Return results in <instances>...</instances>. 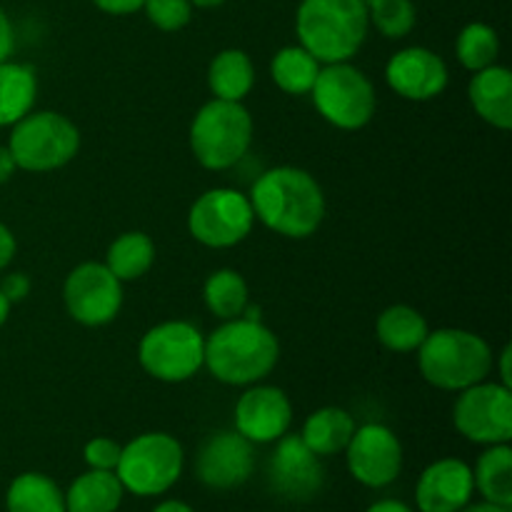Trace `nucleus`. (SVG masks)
<instances>
[{
    "label": "nucleus",
    "instance_id": "nucleus-1",
    "mask_svg": "<svg viewBox=\"0 0 512 512\" xmlns=\"http://www.w3.org/2000/svg\"><path fill=\"white\" fill-rule=\"evenodd\" d=\"M248 198L255 218L285 238H310L325 218V195L318 180L293 165L260 175Z\"/></svg>",
    "mask_w": 512,
    "mask_h": 512
},
{
    "label": "nucleus",
    "instance_id": "nucleus-2",
    "mask_svg": "<svg viewBox=\"0 0 512 512\" xmlns=\"http://www.w3.org/2000/svg\"><path fill=\"white\" fill-rule=\"evenodd\" d=\"M280 345L273 330L260 320H225L205 340V365L225 385H255L273 373Z\"/></svg>",
    "mask_w": 512,
    "mask_h": 512
},
{
    "label": "nucleus",
    "instance_id": "nucleus-3",
    "mask_svg": "<svg viewBox=\"0 0 512 512\" xmlns=\"http://www.w3.org/2000/svg\"><path fill=\"white\" fill-rule=\"evenodd\" d=\"M365 0H300L295 33L320 65L348 63L368 38Z\"/></svg>",
    "mask_w": 512,
    "mask_h": 512
},
{
    "label": "nucleus",
    "instance_id": "nucleus-4",
    "mask_svg": "<svg viewBox=\"0 0 512 512\" xmlns=\"http://www.w3.org/2000/svg\"><path fill=\"white\" fill-rule=\"evenodd\" d=\"M418 365L433 388L460 393L488 378L493 370V350L470 330L440 328L428 333L418 348Z\"/></svg>",
    "mask_w": 512,
    "mask_h": 512
},
{
    "label": "nucleus",
    "instance_id": "nucleus-5",
    "mask_svg": "<svg viewBox=\"0 0 512 512\" xmlns=\"http://www.w3.org/2000/svg\"><path fill=\"white\" fill-rule=\"evenodd\" d=\"M253 143V118L243 103L213 98L190 125V148L208 170L233 168Z\"/></svg>",
    "mask_w": 512,
    "mask_h": 512
},
{
    "label": "nucleus",
    "instance_id": "nucleus-6",
    "mask_svg": "<svg viewBox=\"0 0 512 512\" xmlns=\"http://www.w3.org/2000/svg\"><path fill=\"white\" fill-rule=\"evenodd\" d=\"M80 130L65 115L43 110L28 113L13 125L8 150L15 165L30 173H50L78 155Z\"/></svg>",
    "mask_w": 512,
    "mask_h": 512
},
{
    "label": "nucleus",
    "instance_id": "nucleus-7",
    "mask_svg": "<svg viewBox=\"0 0 512 512\" xmlns=\"http://www.w3.org/2000/svg\"><path fill=\"white\" fill-rule=\"evenodd\" d=\"M183 445L168 433H145L120 450L115 475L128 493L153 498L173 488L183 475Z\"/></svg>",
    "mask_w": 512,
    "mask_h": 512
},
{
    "label": "nucleus",
    "instance_id": "nucleus-8",
    "mask_svg": "<svg viewBox=\"0 0 512 512\" xmlns=\"http://www.w3.org/2000/svg\"><path fill=\"white\" fill-rule=\"evenodd\" d=\"M310 93L318 113L340 130L365 128L378 105L370 78L350 63H330L320 68Z\"/></svg>",
    "mask_w": 512,
    "mask_h": 512
},
{
    "label": "nucleus",
    "instance_id": "nucleus-9",
    "mask_svg": "<svg viewBox=\"0 0 512 512\" xmlns=\"http://www.w3.org/2000/svg\"><path fill=\"white\" fill-rule=\"evenodd\" d=\"M138 360L150 378L183 383L205 365V338L185 320L160 323L140 340Z\"/></svg>",
    "mask_w": 512,
    "mask_h": 512
},
{
    "label": "nucleus",
    "instance_id": "nucleus-10",
    "mask_svg": "<svg viewBox=\"0 0 512 512\" xmlns=\"http://www.w3.org/2000/svg\"><path fill=\"white\" fill-rule=\"evenodd\" d=\"M255 223L248 195L233 188L205 190L188 213V230L208 248H233L243 243Z\"/></svg>",
    "mask_w": 512,
    "mask_h": 512
},
{
    "label": "nucleus",
    "instance_id": "nucleus-11",
    "mask_svg": "<svg viewBox=\"0 0 512 512\" xmlns=\"http://www.w3.org/2000/svg\"><path fill=\"white\" fill-rule=\"evenodd\" d=\"M453 423L470 443H510L512 390L503 383H485V380L460 390L453 405Z\"/></svg>",
    "mask_w": 512,
    "mask_h": 512
},
{
    "label": "nucleus",
    "instance_id": "nucleus-12",
    "mask_svg": "<svg viewBox=\"0 0 512 512\" xmlns=\"http://www.w3.org/2000/svg\"><path fill=\"white\" fill-rule=\"evenodd\" d=\"M63 300L75 323L100 328L118 318L123 308V283L105 263H83L65 278Z\"/></svg>",
    "mask_w": 512,
    "mask_h": 512
},
{
    "label": "nucleus",
    "instance_id": "nucleus-13",
    "mask_svg": "<svg viewBox=\"0 0 512 512\" xmlns=\"http://www.w3.org/2000/svg\"><path fill=\"white\" fill-rule=\"evenodd\" d=\"M348 470L365 488H388L398 480L403 470V445L398 435L380 423H368L355 428L348 448Z\"/></svg>",
    "mask_w": 512,
    "mask_h": 512
},
{
    "label": "nucleus",
    "instance_id": "nucleus-14",
    "mask_svg": "<svg viewBox=\"0 0 512 512\" xmlns=\"http://www.w3.org/2000/svg\"><path fill=\"white\" fill-rule=\"evenodd\" d=\"M275 443V453L268 460V483L273 493L290 503L313 500L325 483L320 455H315L300 435L285 433Z\"/></svg>",
    "mask_w": 512,
    "mask_h": 512
},
{
    "label": "nucleus",
    "instance_id": "nucleus-15",
    "mask_svg": "<svg viewBox=\"0 0 512 512\" xmlns=\"http://www.w3.org/2000/svg\"><path fill=\"white\" fill-rule=\"evenodd\" d=\"M255 470V450L238 430L213 433L198 450L195 475L210 490H235L248 483Z\"/></svg>",
    "mask_w": 512,
    "mask_h": 512
},
{
    "label": "nucleus",
    "instance_id": "nucleus-16",
    "mask_svg": "<svg viewBox=\"0 0 512 512\" xmlns=\"http://www.w3.org/2000/svg\"><path fill=\"white\" fill-rule=\"evenodd\" d=\"M293 425L288 395L273 385H253L235 405V430L250 443H275Z\"/></svg>",
    "mask_w": 512,
    "mask_h": 512
},
{
    "label": "nucleus",
    "instance_id": "nucleus-17",
    "mask_svg": "<svg viewBox=\"0 0 512 512\" xmlns=\"http://www.w3.org/2000/svg\"><path fill=\"white\" fill-rule=\"evenodd\" d=\"M385 80L405 100H433L448 88V65L435 50L403 48L385 65Z\"/></svg>",
    "mask_w": 512,
    "mask_h": 512
},
{
    "label": "nucleus",
    "instance_id": "nucleus-18",
    "mask_svg": "<svg viewBox=\"0 0 512 512\" xmlns=\"http://www.w3.org/2000/svg\"><path fill=\"white\" fill-rule=\"evenodd\" d=\"M473 468L465 460L443 458L423 470L415 488L420 512H460L473 500Z\"/></svg>",
    "mask_w": 512,
    "mask_h": 512
},
{
    "label": "nucleus",
    "instance_id": "nucleus-19",
    "mask_svg": "<svg viewBox=\"0 0 512 512\" xmlns=\"http://www.w3.org/2000/svg\"><path fill=\"white\" fill-rule=\"evenodd\" d=\"M470 103L475 113L493 128L510 130L512 125V75L503 65H488L470 80Z\"/></svg>",
    "mask_w": 512,
    "mask_h": 512
},
{
    "label": "nucleus",
    "instance_id": "nucleus-20",
    "mask_svg": "<svg viewBox=\"0 0 512 512\" xmlns=\"http://www.w3.org/2000/svg\"><path fill=\"white\" fill-rule=\"evenodd\" d=\"M125 488L113 470H88L65 493V512H115Z\"/></svg>",
    "mask_w": 512,
    "mask_h": 512
},
{
    "label": "nucleus",
    "instance_id": "nucleus-21",
    "mask_svg": "<svg viewBox=\"0 0 512 512\" xmlns=\"http://www.w3.org/2000/svg\"><path fill=\"white\" fill-rule=\"evenodd\" d=\"M355 433V420L348 410L335 408V405H328V408H320L305 420L303 425V443L313 450L320 458H328V455H338L348 448L350 438Z\"/></svg>",
    "mask_w": 512,
    "mask_h": 512
},
{
    "label": "nucleus",
    "instance_id": "nucleus-22",
    "mask_svg": "<svg viewBox=\"0 0 512 512\" xmlns=\"http://www.w3.org/2000/svg\"><path fill=\"white\" fill-rule=\"evenodd\" d=\"M208 85L215 98L243 103L255 85L253 60L245 50L225 48L213 58L208 68Z\"/></svg>",
    "mask_w": 512,
    "mask_h": 512
},
{
    "label": "nucleus",
    "instance_id": "nucleus-23",
    "mask_svg": "<svg viewBox=\"0 0 512 512\" xmlns=\"http://www.w3.org/2000/svg\"><path fill=\"white\" fill-rule=\"evenodd\" d=\"M38 78L28 63H0V128L15 125L33 110Z\"/></svg>",
    "mask_w": 512,
    "mask_h": 512
},
{
    "label": "nucleus",
    "instance_id": "nucleus-24",
    "mask_svg": "<svg viewBox=\"0 0 512 512\" xmlns=\"http://www.w3.org/2000/svg\"><path fill=\"white\" fill-rule=\"evenodd\" d=\"M475 490L485 498V503L512 508V450L508 443L488 445L478 458L473 470Z\"/></svg>",
    "mask_w": 512,
    "mask_h": 512
},
{
    "label": "nucleus",
    "instance_id": "nucleus-25",
    "mask_svg": "<svg viewBox=\"0 0 512 512\" xmlns=\"http://www.w3.org/2000/svg\"><path fill=\"white\" fill-rule=\"evenodd\" d=\"M8 512H65V493L43 473H23L8 485Z\"/></svg>",
    "mask_w": 512,
    "mask_h": 512
},
{
    "label": "nucleus",
    "instance_id": "nucleus-26",
    "mask_svg": "<svg viewBox=\"0 0 512 512\" xmlns=\"http://www.w3.org/2000/svg\"><path fill=\"white\" fill-rule=\"evenodd\" d=\"M378 340L393 353H413L428 338V320L410 305H390L380 313Z\"/></svg>",
    "mask_w": 512,
    "mask_h": 512
},
{
    "label": "nucleus",
    "instance_id": "nucleus-27",
    "mask_svg": "<svg viewBox=\"0 0 512 512\" xmlns=\"http://www.w3.org/2000/svg\"><path fill=\"white\" fill-rule=\"evenodd\" d=\"M155 263V245L140 230H130V233L118 235L110 243L108 255H105V268L125 283V280H138L153 268Z\"/></svg>",
    "mask_w": 512,
    "mask_h": 512
},
{
    "label": "nucleus",
    "instance_id": "nucleus-28",
    "mask_svg": "<svg viewBox=\"0 0 512 512\" xmlns=\"http://www.w3.org/2000/svg\"><path fill=\"white\" fill-rule=\"evenodd\" d=\"M270 73H273V80L280 90L290 95H305L313 90L315 80H318L320 63L303 45H288V48H280L275 53Z\"/></svg>",
    "mask_w": 512,
    "mask_h": 512
},
{
    "label": "nucleus",
    "instance_id": "nucleus-29",
    "mask_svg": "<svg viewBox=\"0 0 512 512\" xmlns=\"http://www.w3.org/2000/svg\"><path fill=\"white\" fill-rule=\"evenodd\" d=\"M248 283L238 270H215L203 288V300L210 313L220 320L240 318L248 308Z\"/></svg>",
    "mask_w": 512,
    "mask_h": 512
},
{
    "label": "nucleus",
    "instance_id": "nucleus-30",
    "mask_svg": "<svg viewBox=\"0 0 512 512\" xmlns=\"http://www.w3.org/2000/svg\"><path fill=\"white\" fill-rule=\"evenodd\" d=\"M455 55H458L460 65L473 73L495 65L500 55V38L495 33L493 25L488 23H468L460 30L458 40H455Z\"/></svg>",
    "mask_w": 512,
    "mask_h": 512
},
{
    "label": "nucleus",
    "instance_id": "nucleus-31",
    "mask_svg": "<svg viewBox=\"0 0 512 512\" xmlns=\"http://www.w3.org/2000/svg\"><path fill=\"white\" fill-rule=\"evenodd\" d=\"M365 5H368L370 23L390 40L405 38L418 20L413 0H365Z\"/></svg>",
    "mask_w": 512,
    "mask_h": 512
},
{
    "label": "nucleus",
    "instance_id": "nucleus-32",
    "mask_svg": "<svg viewBox=\"0 0 512 512\" xmlns=\"http://www.w3.org/2000/svg\"><path fill=\"white\" fill-rule=\"evenodd\" d=\"M145 15L150 23L165 33L183 30L193 18V3L190 0H145Z\"/></svg>",
    "mask_w": 512,
    "mask_h": 512
},
{
    "label": "nucleus",
    "instance_id": "nucleus-33",
    "mask_svg": "<svg viewBox=\"0 0 512 512\" xmlns=\"http://www.w3.org/2000/svg\"><path fill=\"white\" fill-rule=\"evenodd\" d=\"M120 445L110 438H93L85 443L83 460L88 463L90 470H113L118 468L120 460Z\"/></svg>",
    "mask_w": 512,
    "mask_h": 512
},
{
    "label": "nucleus",
    "instance_id": "nucleus-34",
    "mask_svg": "<svg viewBox=\"0 0 512 512\" xmlns=\"http://www.w3.org/2000/svg\"><path fill=\"white\" fill-rule=\"evenodd\" d=\"M0 293L8 298V303H20L25 300V295L30 293V278L23 273H13V275H5L3 283H0Z\"/></svg>",
    "mask_w": 512,
    "mask_h": 512
},
{
    "label": "nucleus",
    "instance_id": "nucleus-35",
    "mask_svg": "<svg viewBox=\"0 0 512 512\" xmlns=\"http://www.w3.org/2000/svg\"><path fill=\"white\" fill-rule=\"evenodd\" d=\"M93 3L108 15H133L143 10L145 0H93Z\"/></svg>",
    "mask_w": 512,
    "mask_h": 512
},
{
    "label": "nucleus",
    "instance_id": "nucleus-36",
    "mask_svg": "<svg viewBox=\"0 0 512 512\" xmlns=\"http://www.w3.org/2000/svg\"><path fill=\"white\" fill-rule=\"evenodd\" d=\"M13 45H15L13 23H10V18L5 15V10L0 8V63L10 58V53H13Z\"/></svg>",
    "mask_w": 512,
    "mask_h": 512
},
{
    "label": "nucleus",
    "instance_id": "nucleus-37",
    "mask_svg": "<svg viewBox=\"0 0 512 512\" xmlns=\"http://www.w3.org/2000/svg\"><path fill=\"white\" fill-rule=\"evenodd\" d=\"M15 235L10 233L8 225L0 223V270H5L10 265V260H13L15 255Z\"/></svg>",
    "mask_w": 512,
    "mask_h": 512
},
{
    "label": "nucleus",
    "instance_id": "nucleus-38",
    "mask_svg": "<svg viewBox=\"0 0 512 512\" xmlns=\"http://www.w3.org/2000/svg\"><path fill=\"white\" fill-rule=\"evenodd\" d=\"M15 168H18V165H15V160H13V155H10V150L8 148H0V185L8 183V180L13 178Z\"/></svg>",
    "mask_w": 512,
    "mask_h": 512
},
{
    "label": "nucleus",
    "instance_id": "nucleus-39",
    "mask_svg": "<svg viewBox=\"0 0 512 512\" xmlns=\"http://www.w3.org/2000/svg\"><path fill=\"white\" fill-rule=\"evenodd\" d=\"M365 512H415L410 505H405L403 500H378V503L370 505Z\"/></svg>",
    "mask_w": 512,
    "mask_h": 512
},
{
    "label": "nucleus",
    "instance_id": "nucleus-40",
    "mask_svg": "<svg viewBox=\"0 0 512 512\" xmlns=\"http://www.w3.org/2000/svg\"><path fill=\"white\" fill-rule=\"evenodd\" d=\"M510 358H512V348H510V345H505L503 353H500V378H503V385H508V388H512Z\"/></svg>",
    "mask_w": 512,
    "mask_h": 512
},
{
    "label": "nucleus",
    "instance_id": "nucleus-41",
    "mask_svg": "<svg viewBox=\"0 0 512 512\" xmlns=\"http://www.w3.org/2000/svg\"><path fill=\"white\" fill-rule=\"evenodd\" d=\"M153 512H195V510L190 508L188 503H183V500H165V503H160Z\"/></svg>",
    "mask_w": 512,
    "mask_h": 512
},
{
    "label": "nucleus",
    "instance_id": "nucleus-42",
    "mask_svg": "<svg viewBox=\"0 0 512 512\" xmlns=\"http://www.w3.org/2000/svg\"><path fill=\"white\" fill-rule=\"evenodd\" d=\"M460 512H510V508H503V505H493V503H468Z\"/></svg>",
    "mask_w": 512,
    "mask_h": 512
},
{
    "label": "nucleus",
    "instance_id": "nucleus-43",
    "mask_svg": "<svg viewBox=\"0 0 512 512\" xmlns=\"http://www.w3.org/2000/svg\"><path fill=\"white\" fill-rule=\"evenodd\" d=\"M8 315H10V303H8V298H5V295L0 293V325H3L5 320H8Z\"/></svg>",
    "mask_w": 512,
    "mask_h": 512
},
{
    "label": "nucleus",
    "instance_id": "nucleus-44",
    "mask_svg": "<svg viewBox=\"0 0 512 512\" xmlns=\"http://www.w3.org/2000/svg\"><path fill=\"white\" fill-rule=\"evenodd\" d=\"M190 3H193V8H218L225 0H190Z\"/></svg>",
    "mask_w": 512,
    "mask_h": 512
}]
</instances>
